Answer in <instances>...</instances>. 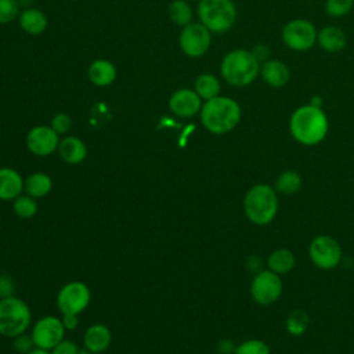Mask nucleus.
<instances>
[{
  "mask_svg": "<svg viewBox=\"0 0 354 354\" xmlns=\"http://www.w3.org/2000/svg\"><path fill=\"white\" fill-rule=\"evenodd\" d=\"M329 130V120L321 106L306 104L293 111L289 119V131L295 141L313 147L322 142Z\"/></svg>",
  "mask_w": 354,
  "mask_h": 354,
  "instance_id": "nucleus-1",
  "label": "nucleus"
},
{
  "mask_svg": "<svg viewBox=\"0 0 354 354\" xmlns=\"http://www.w3.org/2000/svg\"><path fill=\"white\" fill-rule=\"evenodd\" d=\"M202 126L212 134L232 131L242 118L241 105L231 97L217 95L205 101L199 112Z\"/></svg>",
  "mask_w": 354,
  "mask_h": 354,
  "instance_id": "nucleus-2",
  "label": "nucleus"
},
{
  "mask_svg": "<svg viewBox=\"0 0 354 354\" xmlns=\"http://www.w3.org/2000/svg\"><path fill=\"white\" fill-rule=\"evenodd\" d=\"M242 209L250 223L256 225H267L272 223L278 214V192L272 185L257 183L246 191L242 201Z\"/></svg>",
  "mask_w": 354,
  "mask_h": 354,
  "instance_id": "nucleus-3",
  "label": "nucleus"
},
{
  "mask_svg": "<svg viewBox=\"0 0 354 354\" xmlns=\"http://www.w3.org/2000/svg\"><path fill=\"white\" fill-rule=\"evenodd\" d=\"M260 72V62L250 50L235 48L228 51L220 64L221 77L231 86L246 87L252 84Z\"/></svg>",
  "mask_w": 354,
  "mask_h": 354,
  "instance_id": "nucleus-4",
  "label": "nucleus"
},
{
  "mask_svg": "<svg viewBox=\"0 0 354 354\" xmlns=\"http://www.w3.org/2000/svg\"><path fill=\"white\" fill-rule=\"evenodd\" d=\"M198 17L212 33H225L236 22L238 11L232 0H199Z\"/></svg>",
  "mask_w": 354,
  "mask_h": 354,
  "instance_id": "nucleus-5",
  "label": "nucleus"
},
{
  "mask_svg": "<svg viewBox=\"0 0 354 354\" xmlns=\"http://www.w3.org/2000/svg\"><path fill=\"white\" fill-rule=\"evenodd\" d=\"M32 314L29 306L19 297L8 296L0 299V335L17 337L30 325Z\"/></svg>",
  "mask_w": 354,
  "mask_h": 354,
  "instance_id": "nucleus-6",
  "label": "nucleus"
},
{
  "mask_svg": "<svg viewBox=\"0 0 354 354\" xmlns=\"http://www.w3.org/2000/svg\"><path fill=\"white\" fill-rule=\"evenodd\" d=\"M308 257L319 270H333L343 259V249L336 238L328 234L317 235L308 245Z\"/></svg>",
  "mask_w": 354,
  "mask_h": 354,
  "instance_id": "nucleus-7",
  "label": "nucleus"
},
{
  "mask_svg": "<svg viewBox=\"0 0 354 354\" xmlns=\"http://www.w3.org/2000/svg\"><path fill=\"white\" fill-rule=\"evenodd\" d=\"M283 292L281 275L268 268L253 274L250 282V297L259 306H271L279 300Z\"/></svg>",
  "mask_w": 354,
  "mask_h": 354,
  "instance_id": "nucleus-8",
  "label": "nucleus"
},
{
  "mask_svg": "<svg viewBox=\"0 0 354 354\" xmlns=\"http://www.w3.org/2000/svg\"><path fill=\"white\" fill-rule=\"evenodd\" d=\"M318 30L314 24L304 18H295L285 24L281 37L283 44L293 51H307L317 43Z\"/></svg>",
  "mask_w": 354,
  "mask_h": 354,
  "instance_id": "nucleus-9",
  "label": "nucleus"
},
{
  "mask_svg": "<svg viewBox=\"0 0 354 354\" xmlns=\"http://www.w3.org/2000/svg\"><path fill=\"white\" fill-rule=\"evenodd\" d=\"M210 30L201 22H191L184 26L178 36L181 51L189 58H199L206 54L210 47Z\"/></svg>",
  "mask_w": 354,
  "mask_h": 354,
  "instance_id": "nucleus-10",
  "label": "nucleus"
},
{
  "mask_svg": "<svg viewBox=\"0 0 354 354\" xmlns=\"http://www.w3.org/2000/svg\"><path fill=\"white\" fill-rule=\"evenodd\" d=\"M90 289L80 281L65 283L57 295V307L62 314H80L90 303Z\"/></svg>",
  "mask_w": 354,
  "mask_h": 354,
  "instance_id": "nucleus-11",
  "label": "nucleus"
},
{
  "mask_svg": "<svg viewBox=\"0 0 354 354\" xmlns=\"http://www.w3.org/2000/svg\"><path fill=\"white\" fill-rule=\"evenodd\" d=\"M65 330L61 318L46 315L33 325L30 336L35 347L51 351L64 339Z\"/></svg>",
  "mask_w": 354,
  "mask_h": 354,
  "instance_id": "nucleus-12",
  "label": "nucleus"
},
{
  "mask_svg": "<svg viewBox=\"0 0 354 354\" xmlns=\"http://www.w3.org/2000/svg\"><path fill=\"white\" fill-rule=\"evenodd\" d=\"M59 136L50 126H36L26 136L28 149L37 156L51 155L58 149Z\"/></svg>",
  "mask_w": 354,
  "mask_h": 354,
  "instance_id": "nucleus-13",
  "label": "nucleus"
},
{
  "mask_svg": "<svg viewBox=\"0 0 354 354\" xmlns=\"http://www.w3.org/2000/svg\"><path fill=\"white\" fill-rule=\"evenodd\" d=\"M202 98L191 88H180L169 98V109L178 118H192L202 109Z\"/></svg>",
  "mask_w": 354,
  "mask_h": 354,
  "instance_id": "nucleus-14",
  "label": "nucleus"
},
{
  "mask_svg": "<svg viewBox=\"0 0 354 354\" xmlns=\"http://www.w3.org/2000/svg\"><path fill=\"white\" fill-rule=\"evenodd\" d=\"M259 75L264 83L274 88L283 87L290 79V71L288 65L279 59H268L260 64Z\"/></svg>",
  "mask_w": 354,
  "mask_h": 354,
  "instance_id": "nucleus-15",
  "label": "nucleus"
},
{
  "mask_svg": "<svg viewBox=\"0 0 354 354\" xmlns=\"http://www.w3.org/2000/svg\"><path fill=\"white\" fill-rule=\"evenodd\" d=\"M112 340V335L108 326L102 324H94L88 326L83 336V343L90 354L104 353Z\"/></svg>",
  "mask_w": 354,
  "mask_h": 354,
  "instance_id": "nucleus-16",
  "label": "nucleus"
},
{
  "mask_svg": "<svg viewBox=\"0 0 354 354\" xmlns=\"http://www.w3.org/2000/svg\"><path fill=\"white\" fill-rule=\"evenodd\" d=\"M24 191V178L11 167H0V201H14Z\"/></svg>",
  "mask_w": 354,
  "mask_h": 354,
  "instance_id": "nucleus-17",
  "label": "nucleus"
},
{
  "mask_svg": "<svg viewBox=\"0 0 354 354\" xmlns=\"http://www.w3.org/2000/svg\"><path fill=\"white\" fill-rule=\"evenodd\" d=\"M57 151L61 159L69 165H77L83 162L87 156L86 144L79 137H75V136H68L62 138L59 141Z\"/></svg>",
  "mask_w": 354,
  "mask_h": 354,
  "instance_id": "nucleus-18",
  "label": "nucleus"
},
{
  "mask_svg": "<svg viewBox=\"0 0 354 354\" xmlns=\"http://www.w3.org/2000/svg\"><path fill=\"white\" fill-rule=\"evenodd\" d=\"M317 44L326 53H339L347 44L346 33L339 26H325L318 30Z\"/></svg>",
  "mask_w": 354,
  "mask_h": 354,
  "instance_id": "nucleus-19",
  "label": "nucleus"
},
{
  "mask_svg": "<svg viewBox=\"0 0 354 354\" xmlns=\"http://www.w3.org/2000/svg\"><path fill=\"white\" fill-rule=\"evenodd\" d=\"M266 263L268 270L274 271L278 275H285L295 268L296 256L288 248H277L268 254Z\"/></svg>",
  "mask_w": 354,
  "mask_h": 354,
  "instance_id": "nucleus-20",
  "label": "nucleus"
},
{
  "mask_svg": "<svg viewBox=\"0 0 354 354\" xmlns=\"http://www.w3.org/2000/svg\"><path fill=\"white\" fill-rule=\"evenodd\" d=\"M19 26L24 32L32 36L43 33L47 28V17L39 8H25L18 15Z\"/></svg>",
  "mask_w": 354,
  "mask_h": 354,
  "instance_id": "nucleus-21",
  "label": "nucleus"
},
{
  "mask_svg": "<svg viewBox=\"0 0 354 354\" xmlns=\"http://www.w3.org/2000/svg\"><path fill=\"white\" fill-rule=\"evenodd\" d=\"M88 79L98 87H106L116 79V66L108 59H97L88 66Z\"/></svg>",
  "mask_w": 354,
  "mask_h": 354,
  "instance_id": "nucleus-22",
  "label": "nucleus"
},
{
  "mask_svg": "<svg viewBox=\"0 0 354 354\" xmlns=\"http://www.w3.org/2000/svg\"><path fill=\"white\" fill-rule=\"evenodd\" d=\"M53 188V180L43 171H35L24 180V191L32 198H44Z\"/></svg>",
  "mask_w": 354,
  "mask_h": 354,
  "instance_id": "nucleus-23",
  "label": "nucleus"
},
{
  "mask_svg": "<svg viewBox=\"0 0 354 354\" xmlns=\"http://www.w3.org/2000/svg\"><path fill=\"white\" fill-rule=\"evenodd\" d=\"M301 185H303L301 174L293 169H288L279 173L272 187L275 188L278 195L292 196L300 191Z\"/></svg>",
  "mask_w": 354,
  "mask_h": 354,
  "instance_id": "nucleus-24",
  "label": "nucleus"
},
{
  "mask_svg": "<svg viewBox=\"0 0 354 354\" xmlns=\"http://www.w3.org/2000/svg\"><path fill=\"white\" fill-rule=\"evenodd\" d=\"M194 90L202 100L207 101V100H212V98L220 95L221 86H220L218 79L214 75L202 73L196 77V80L194 83Z\"/></svg>",
  "mask_w": 354,
  "mask_h": 354,
  "instance_id": "nucleus-25",
  "label": "nucleus"
},
{
  "mask_svg": "<svg viewBox=\"0 0 354 354\" xmlns=\"http://www.w3.org/2000/svg\"><path fill=\"white\" fill-rule=\"evenodd\" d=\"M169 17L176 25L184 28L192 22L194 11L185 0H173L169 6Z\"/></svg>",
  "mask_w": 354,
  "mask_h": 354,
  "instance_id": "nucleus-26",
  "label": "nucleus"
},
{
  "mask_svg": "<svg viewBox=\"0 0 354 354\" xmlns=\"http://www.w3.org/2000/svg\"><path fill=\"white\" fill-rule=\"evenodd\" d=\"M310 324V317L304 310L296 308L289 313L285 319V328L289 335L292 336H301Z\"/></svg>",
  "mask_w": 354,
  "mask_h": 354,
  "instance_id": "nucleus-27",
  "label": "nucleus"
},
{
  "mask_svg": "<svg viewBox=\"0 0 354 354\" xmlns=\"http://www.w3.org/2000/svg\"><path fill=\"white\" fill-rule=\"evenodd\" d=\"M12 209L18 217L32 218L37 213V203H36V199L32 198L30 195L21 194L18 198L14 199Z\"/></svg>",
  "mask_w": 354,
  "mask_h": 354,
  "instance_id": "nucleus-28",
  "label": "nucleus"
},
{
  "mask_svg": "<svg viewBox=\"0 0 354 354\" xmlns=\"http://www.w3.org/2000/svg\"><path fill=\"white\" fill-rule=\"evenodd\" d=\"M234 354H271V350L270 346L260 339H248L235 347Z\"/></svg>",
  "mask_w": 354,
  "mask_h": 354,
  "instance_id": "nucleus-29",
  "label": "nucleus"
},
{
  "mask_svg": "<svg viewBox=\"0 0 354 354\" xmlns=\"http://www.w3.org/2000/svg\"><path fill=\"white\" fill-rule=\"evenodd\" d=\"M354 7V0H326L325 11L332 18H340L347 15Z\"/></svg>",
  "mask_w": 354,
  "mask_h": 354,
  "instance_id": "nucleus-30",
  "label": "nucleus"
},
{
  "mask_svg": "<svg viewBox=\"0 0 354 354\" xmlns=\"http://www.w3.org/2000/svg\"><path fill=\"white\" fill-rule=\"evenodd\" d=\"M19 15V0H0V25L10 24Z\"/></svg>",
  "mask_w": 354,
  "mask_h": 354,
  "instance_id": "nucleus-31",
  "label": "nucleus"
},
{
  "mask_svg": "<svg viewBox=\"0 0 354 354\" xmlns=\"http://www.w3.org/2000/svg\"><path fill=\"white\" fill-rule=\"evenodd\" d=\"M50 127L59 136V134H65L71 130L72 127V118L65 113V112H59L57 115H54V118L51 119V124Z\"/></svg>",
  "mask_w": 354,
  "mask_h": 354,
  "instance_id": "nucleus-32",
  "label": "nucleus"
},
{
  "mask_svg": "<svg viewBox=\"0 0 354 354\" xmlns=\"http://www.w3.org/2000/svg\"><path fill=\"white\" fill-rule=\"evenodd\" d=\"M79 347L72 340L62 339L53 350L51 354H79Z\"/></svg>",
  "mask_w": 354,
  "mask_h": 354,
  "instance_id": "nucleus-33",
  "label": "nucleus"
},
{
  "mask_svg": "<svg viewBox=\"0 0 354 354\" xmlns=\"http://www.w3.org/2000/svg\"><path fill=\"white\" fill-rule=\"evenodd\" d=\"M14 347L17 351L26 354L29 350H32L35 347V343L32 340V336H26L25 333L14 337Z\"/></svg>",
  "mask_w": 354,
  "mask_h": 354,
  "instance_id": "nucleus-34",
  "label": "nucleus"
},
{
  "mask_svg": "<svg viewBox=\"0 0 354 354\" xmlns=\"http://www.w3.org/2000/svg\"><path fill=\"white\" fill-rule=\"evenodd\" d=\"M15 283L11 277L8 275H0V299L14 296Z\"/></svg>",
  "mask_w": 354,
  "mask_h": 354,
  "instance_id": "nucleus-35",
  "label": "nucleus"
},
{
  "mask_svg": "<svg viewBox=\"0 0 354 354\" xmlns=\"http://www.w3.org/2000/svg\"><path fill=\"white\" fill-rule=\"evenodd\" d=\"M252 53H253V55L256 57V59H257L260 64H263V62H266V61L270 59L271 48H270L268 46L260 43V44H256V46H254V48L252 50Z\"/></svg>",
  "mask_w": 354,
  "mask_h": 354,
  "instance_id": "nucleus-36",
  "label": "nucleus"
},
{
  "mask_svg": "<svg viewBox=\"0 0 354 354\" xmlns=\"http://www.w3.org/2000/svg\"><path fill=\"white\" fill-rule=\"evenodd\" d=\"M246 267L249 268V271H252L253 274L259 272L263 270V260L260 256L257 254H252L246 259Z\"/></svg>",
  "mask_w": 354,
  "mask_h": 354,
  "instance_id": "nucleus-37",
  "label": "nucleus"
},
{
  "mask_svg": "<svg viewBox=\"0 0 354 354\" xmlns=\"http://www.w3.org/2000/svg\"><path fill=\"white\" fill-rule=\"evenodd\" d=\"M62 324L65 329H75L79 325L77 314H62Z\"/></svg>",
  "mask_w": 354,
  "mask_h": 354,
  "instance_id": "nucleus-38",
  "label": "nucleus"
},
{
  "mask_svg": "<svg viewBox=\"0 0 354 354\" xmlns=\"http://www.w3.org/2000/svg\"><path fill=\"white\" fill-rule=\"evenodd\" d=\"M26 354H51V351L50 350H44V348H39V347H33Z\"/></svg>",
  "mask_w": 354,
  "mask_h": 354,
  "instance_id": "nucleus-39",
  "label": "nucleus"
},
{
  "mask_svg": "<svg viewBox=\"0 0 354 354\" xmlns=\"http://www.w3.org/2000/svg\"><path fill=\"white\" fill-rule=\"evenodd\" d=\"M100 354H104V353H100Z\"/></svg>",
  "mask_w": 354,
  "mask_h": 354,
  "instance_id": "nucleus-40",
  "label": "nucleus"
}]
</instances>
